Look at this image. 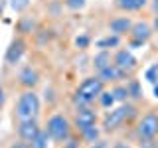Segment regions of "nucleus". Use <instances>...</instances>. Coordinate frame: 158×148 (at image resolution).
Listing matches in <instances>:
<instances>
[{"instance_id":"1","label":"nucleus","mask_w":158,"mask_h":148,"mask_svg":"<svg viewBox=\"0 0 158 148\" xmlns=\"http://www.w3.org/2000/svg\"><path fill=\"white\" fill-rule=\"evenodd\" d=\"M103 93V81L99 77H87L85 81L79 85V89L73 95V103L77 107H89L99 95Z\"/></svg>"},{"instance_id":"2","label":"nucleus","mask_w":158,"mask_h":148,"mask_svg":"<svg viewBox=\"0 0 158 148\" xmlns=\"http://www.w3.org/2000/svg\"><path fill=\"white\" fill-rule=\"evenodd\" d=\"M40 113V99L34 91H26L18 101L16 107V115L20 121H30V118H36Z\"/></svg>"},{"instance_id":"3","label":"nucleus","mask_w":158,"mask_h":148,"mask_svg":"<svg viewBox=\"0 0 158 148\" xmlns=\"http://www.w3.org/2000/svg\"><path fill=\"white\" fill-rule=\"evenodd\" d=\"M46 132L49 134V138L56 142H63L69 138V132H71V126H69V121L63 115H53L48 118L46 125Z\"/></svg>"},{"instance_id":"4","label":"nucleus","mask_w":158,"mask_h":148,"mask_svg":"<svg viewBox=\"0 0 158 148\" xmlns=\"http://www.w3.org/2000/svg\"><path fill=\"white\" fill-rule=\"evenodd\" d=\"M132 115H135V107L131 105H123L115 109V111H109L105 121H103V126L107 128V130H115V128H118L121 125H125V122L131 118Z\"/></svg>"},{"instance_id":"5","label":"nucleus","mask_w":158,"mask_h":148,"mask_svg":"<svg viewBox=\"0 0 158 148\" xmlns=\"http://www.w3.org/2000/svg\"><path fill=\"white\" fill-rule=\"evenodd\" d=\"M136 134L142 138V140H150L158 134V115L154 113H148L138 121V126H136Z\"/></svg>"},{"instance_id":"6","label":"nucleus","mask_w":158,"mask_h":148,"mask_svg":"<svg viewBox=\"0 0 158 148\" xmlns=\"http://www.w3.org/2000/svg\"><path fill=\"white\" fill-rule=\"evenodd\" d=\"M150 36H152V30L148 24L138 22V24H132L131 26V46L132 47H142L150 39Z\"/></svg>"},{"instance_id":"7","label":"nucleus","mask_w":158,"mask_h":148,"mask_svg":"<svg viewBox=\"0 0 158 148\" xmlns=\"http://www.w3.org/2000/svg\"><path fill=\"white\" fill-rule=\"evenodd\" d=\"M75 126L79 128V132L97 126V115L89 107H79V111L75 113Z\"/></svg>"},{"instance_id":"8","label":"nucleus","mask_w":158,"mask_h":148,"mask_svg":"<svg viewBox=\"0 0 158 148\" xmlns=\"http://www.w3.org/2000/svg\"><path fill=\"white\" fill-rule=\"evenodd\" d=\"M24 51H26V42L24 39H12V43H10V47L6 49V63L8 65H16V63L22 59Z\"/></svg>"},{"instance_id":"9","label":"nucleus","mask_w":158,"mask_h":148,"mask_svg":"<svg viewBox=\"0 0 158 148\" xmlns=\"http://www.w3.org/2000/svg\"><path fill=\"white\" fill-rule=\"evenodd\" d=\"M115 67H118L123 73H128L132 71V69L136 67V57L132 56L128 49H121V51L115 56V63H113Z\"/></svg>"},{"instance_id":"10","label":"nucleus","mask_w":158,"mask_h":148,"mask_svg":"<svg viewBox=\"0 0 158 148\" xmlns=\"http://www.w3.org/2000/svg\"><path fill=\"white\" fill-rule=\"evenodd\" d=\"M38 132H40V126H38L36 118H30V121H20L18 134H20V138H22L24 142H30L34 136L38 134Z\"/></svg>"},{"instance_id":"11","label":"nucleus","mask_w":158,"mask_h":148,"mask_svg":"<svg viewBox=\"0 0 158 148\" xmlns=\"http://www.w3.org/2000/svg\"><path fill=\"white\" fill-rule=\"evenodd\" d=\"M131 20L128 18H115V20H111V24H109V30H111L115 36H123V34H127V32H131Z\"/></svg>"},{"instance_id":"12","label":"nucleus","mask_w":158,"mask_h":148,"mask_svg":"<svg viewBox=\"0 0 158 148\" xmlns=\"http://www.w3.org/2000/svg\"><path fill=\"white\" fill-rule=\"evenodd\" d=\"M123 75H125V73H123L118 67H115L113 63H109L107 67H103L101 71H99V79H101L103 83L105 81H117V79H121Z\"/></svg>"},{"instance_id":"13","label":"nucleus","mask_w":158,"mask_h":148,"mask_svg":"<svg viewBox=\"0 0 158 148\" xmlns=\"http://www.w3.org/2000/svg\"><path fill=\"white\" fill-rule=\"evenodd\" d=\"M38 81H40V75L34 67H24L22 71H20V83H22L24 87H34Z\"/></svg>"},{"instance_id":"14","label":"nucleus","mask_w":158,"mask_h":148,"mask_svg":"<svg viewBox=\"0 0 158 148\" xmlns=\"http://www.w3.org/2000/svg\"><path fill=\"white\" fill-rule=\"evenodd\" d=\"M148 0H117V6L125 12H136V10L144 8Z\"/></svg>"},{"instance_id":"15","label":"nucleus","mask_w":158,"mask_h":148,"mask_svg":"<svg viewBox=\"0 0 158 148\" xmlns=\"http://www.w3.org/2000/svg\"><path fill=\"white\" fill-rule=\"evenodd\" d=\"M49 142H52V138L46 130H40L36 136L30 140V148H49Z\"/></svg>"},{"instance_id":"16","label":"nucleus","mask_w":158,"mask_h":148,"mask_svg":"<svg viewBox=\"0 0 158 148\" xmlns=\"http://www.w3.org/2000/svg\"><path fill=\"white\" fill-rule=\"evenodd\" d=\"M93 63H95V69H99V71H101L103 67H107L109 63H111V56H109V53L105 51V49H103L101 53H97V56H95V59H93Z\"/></svg>"},{"instance_id":"17","label":"nucleus","mask_w":158,"mask_h":148,"mask_svg":"<svg viewBox=\"0 0 158 148\" xmlns=\"http://www.w3.org/2000/svg\"><path fill=\"white\" fill-rule=\"evenodd\" d=\"M118 46V36H107V38H103V39H99L97 42V47L99 49H107V47H117Z\"/></svg>"},{"instance_id":"18","label":"nucleus","mask_w":158,"mask_h":148,"mask_svg":"<svg viewBox=\"0 0 158 148\" xmlns=\"http://www.w3.org/2000/svg\"><path fill=\"white\" fill-rule=\"evenodd\" d=\"M10 6L14 12H24L30 6V0H10Z\"/></svg>"},{"instance_id":"19","label":"nucleus","mask_w":158,"mask_h":148,"mask_svg":"<svg viewBox=\"0 0 158 148\" xmlns=\"http://www.w3.org/2000/svg\"><path fill=\"white\" fill-rule=\"evenodd\" d=\"M111 93H113V97H115V101H127V99H128L127 87H115Z\"/></svg>"},{"instance_id":"20","label":"nucleus","mask_w":158,"mask_h":148,"mask_svg":"<svg viewBox=\"0 0 158 148\" xmlns=\"http://www.w3.org/2000/svg\"><path fill=\"white\" fill-rule=\"evenodd\" d=\"M99 103H101L103 107H113V103H115V97H113V93L103 91L101 95H99Z\"/></svg>"},{"instance_id":"21","label":"nucleus","mask_w":158,"mask_h":148,"mask_svg":"<svg viewBox=\"0 0 158 148\" xmlns=\"http://www.w3.org/2000/svg\"><path fill=\"white\" fill-rule=\"evenodd\" d=\"M81 136L85 138V140H89V142H97V138H99V130H97V126L87 128L85 132H81Z\"/></svg>"},{"instance_id":"22","label":"nucleus","mask_w":158,"mask_h":148,"mask_svg":"<svg viewBox=\"0 0 158 148\" xmlns=\"http://www.w3.org/2000/svg\"><path fill=\"white\" fill-rule=\"evenodd\" d=\"M146 79L152 83V85H156L158 83V65H152L146 69Z\"/></svg>"},{"instance_id":"23","label":"nucleus","mask_w":158,"mask_h":148,"mask_svg":"<svg viewBox=\"0 0 158 148\" xmlns=\"http://www.w3.org/2000/svg\"><path fill=\"white\" fill-rule=\"evenodd\" d=\"M87 4V0H65V6L69 10H81Z\"/></svg>"},{"instance_id":"24","label":"nucleus","mask_w":158,"mask_h":148,"mask_svg":"<svg viewBox=\"0 0 158 148\" xmlns=\"http://www.w3.org/2000/svg\"><path fill=\"white\" fill-rule=\"evenodd\" d=\"M127 91H128V97H140V87H138V83H128L127 85Z\"/></svg>"},{"instance_id":"25","label":"nucleus","mask_w":158,"mask_h":148,"mask_svg":"<svg viewBox=\"0 0 158 148\" xmlns=\"http://www.w3.org/2000/svg\"><path fill=\"white\" fill-rule=\"evenodd\" d=\"M89 42H91V39H89V36H79V38L75 39L77 47H81V49H85V47L89 46Z\"/></svg>"},{"instance_id":"26","label":"nucleus","mask_w":158,"mask_h":148,"mask_svg":"<svg viewBox=\"0 0 158 148\" xmlns=\"http://www.w3.org/2000/svg\"><path fill=\"white\" fill-rule=\"evenodd\" d=\"M10 148H30V142H14Z\"/></svg>"},{"instance_id":"27","label":"nucleus","mask_w":158,"mask_h":148,"mask_svg":"<svg viewBox=\"0 0 158 148\" xmlns=\"http://www.w3.org/2000/svg\"><path fill=\"white\" fill-rule=\"evenodd\" d=\"M61 148H77V142H73V140H69L67 144H63Z\"/></svg>"},{"instance_id":"28","label":"nucleus","mask_w":158,"mask_h":148,"mask_svg":"<svg viewBox=\"0 0 158 148\" xmlns=\"http://www.w3.org/2000/svg\"><path fill=\"white\" fill-rule=\"evenodd\" d=\"M91 148H107V146H105V144H101V142H95V144H93Z\"/></svg>"},{"instance_id":"29","label":"nucleus","mask_w":158,"mask_h":148,"mask_svg":"<svg viewBox=\"0 0 158 148\" xmlns=\"http://www.w3.org/2000/svg\"><path fill=\"white\" fill-rule=\"evenodd\" d=\"M2 103H4V91L0 89V107H2Z\"/></svg>"},{"instance_id":"30","label":"nucleus","mask_w":158,"mask_h":148,"mask_svg":"<svg viewBox=\"0 0 158 148\" xmlns=\"http://www.w3.org/2000/svg\"><path fill=\"white\" fill-rule=\"evenodd\" d=\"M154 97L158 99V83H156V85H154Z\"/></svg>"},{"instance_id":"31","label":"nucleus","mask_w":158,"mask_h":148,"mask_svg":"<svg viewBox=\"0 0 158 148\" xmlns=\"http://www.w3.org/2000/svg\"><path fill=\"white\" fill-rule=\"evenodd\" d=\"M154 30H156V32H158V16L154 18Z\"/></svg>"},{"instance_id":"32","label":"nucleus","mask_w":158,"mask_h":148,"mask_svg":"<svg viewBox=\"0 0 158 148\" xmlns=\"http://www.w3.org/2000/svg\"><path fill=\"white\" fill-rule=\"evenodd\" d=\"M113 148H128V146H127V144H115Z\"/></svg>"},{"instance_id":"33","label":"nucleus","mask_w":158,"mask_h":148,"mask_svg":"<svg viewBox=\"0 0 158 148\" xmlns=\"http://www.w3.org/2000/svg\"><path fill=\"white\" fill-rule=\"evenodd\" d=\"M2 8H4V0H0V14H2Z\"/></svg>"},{"instance_id":"34","label":"nucleus","mask_w":158,"mask_h":148,"mask_svg":"<svg viewBox=\"0 0 158 148\" xmlns=\"http://www.w3.org/2000/svg\"><path fill=\"white\" fill-rule=\"evenodd\" d=\"M154 10L158 12V0H154Z\"/></svg>"}]
</instances>
